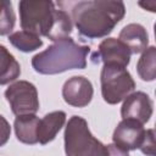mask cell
Returning <instances> with one entry per match:
<instances>
[{"instance_id":"cell-19","label":"cell","mask_w":156,"mask_h":156,"mask_svg":"<svg viewBox=\"0 0 156 156\" xmlns=\"http://www.w3.org/2000/svg\"><path fill=\"white\" fill-rule=\"evenodd\" d=\"M140 150L146 156H155V132L154 129H146L145 139H144V143Z\"/></svg>"},{"instance_id":"cell-12","label":"cell","mask_w":156,"mask_h":156,"mask_svg":"<svg viewBox=\"0 0 156 156\" xmlns=\"http://www.w3.org/2000/svg\"><path fill=\"white\" fill-rule=\"evenodd\" d=\"M130 51V54H140L147 48L149 37L146 29L139 23L127 24L119 33L118 38Z\"/></svg>"},{"instance_id":"cell-14","label":"cell","mask_w":156,"mask_h":156,"mask_svg":"<svg viewBox=\"0 0 156 156\" xmlns=\"http://www.w3.org/2000/svg\"><path fill=\"white\" fill-rule=\"evenodd\" d=\"M20 74V63L4 45H0V85L17 79Z\"/></svg>"},{"instance_id":"cell-4","label":"cell","mask_w":156,"mask_h":156,"mask_svg":"<svg viewBox=\"0 0 156 156\" xmlns=\"http://www.w3.org/2000/svg\"><path fill=\"white\" fill-rule=\"evenodd\" d=\"M22 30L48 37L54 24L56 7L51 1L24 0L18 4Z\"/></svg>"},{"instance_id":"cell-21","label":"cell","mask_w":156,"mask_h":156,"mask_svg":"<svg viewBox=\"0 0 156 156\" xmlns=\"http://www.w3.org/2000/svg\"><path fill=\"white\" fill-rule=\"evenodd\" d=\"M139 5L141 7H144L145 10H149L151 12L156 11V1H146V2H139Z\"/></svg>"},{"instance_id":"cell-3","label":"cell","mask_w":156,"mask_h":156,"mask_svg":"<svg viewBox=\"0 0 156 156\" xmlns=\"http://www.w3.org/2000/svg\"><path fill=\"white\" fill-rule=\"evenodd\" d=\"M66 156H129L113 144L105 145L89 130L83 117L72 116L65 129Z\"/></svg>"},{"instance_id":"cell-7","label":"cell","mask_w":156,"mask_h":156,"mask_svg":"<svg viewBox=\"0 0 156 156\" xmlns=\"http://www.w3.org/2000/svg\"><path fill=\"white\" fill-rule=\"evenodd\" d=\"M143 126L133 119H122L113 132V145L126 152L140 149L146 134V129Z\"/></svg>"},{"instance_id":"cell-22","label":"cell","mask_w":156,"mask_h":156,"mask_svg":"<svg viewBox=\"0 0 156 156\" xmlns=\"http://www.w3.org/2000/svg\"><path fill=\"white\" fill-rule=\"evenodd\" d=\"M4 4H5V0H0V11H1V9H2Z\"/></svg>"},{"instance_id":"cell-18","label":"cell","mask_w":156,"mask_h":156,"mask_svg":"<svg viewBox=\"0 0 156 156\" xmlns=\"http://www.w3.org/2000/svg\"><path fill=\"white\" fill-rule=\"evenodd\" d=\"M15 12L12 9V2L5 0V4L0 11V35L10 34L15 26Z\"/></svg>"},{"instance_id":"cell-15","label":"cell","mask_w":156,"mask_h":156,"mask_svg":"<svg viewBox=\"0 0 156 156\" xmlns=\"http://www.w3.org/2000/svg\"><path fill=\"white\" fill-rule=\"evenodd\" d=\"M9 40L16 49H18L20 51H23V52L34 51L43 45L40 37H38L30 32H27V30H18V32L10 34Z\"/></svg>"},{"instance_id":"cell-17","label":"cell","mask_w":156,"mask_h":156,"mask_svg":"<svg viewBox=\"0 0 156 156\" xmlns=\"http://www.w3.org/2000/svg\"><path fill=\"white\" fill-rule=\"evenodd\" d=\"M156 50L155 46H150L146 48L143 51V55L140 56L138 65H136V71L139 77L143 80L146 82H151L155 79V74H156V68H155V55Z\"/></svg>"},{"instance_id":"cell-11","label":"cell","mask_w":156,"mask_h":156,"mask_svg":"<svg viewBox=\"0 0 156 156\" xmlns=\"http://www.w3.org/2000/svg\"><path fill=\"white\" fill-rule=\"evenodd\" d=\"M66 122V113L63 111H54L45 115L41 119H39L37 136L38 143L45 145L55 139L56 134L60 132L62 126Z\"/></svg>"},{"instance_id":"cell-6","label":"cell","mask_w":156,"mask_h":156,"mask_svg":"<svg viewBox=\"0 0 156 156\" xmlns=\"http://www.w3.org/2000/svg\"><path fill=\"white\" fill-rule=\"evenodd\" d=\"M5 98L16 116L35 115L39 110L37 88L27 80H18L11 84L5 91Z\"/></svg>"},{"instance_id":"cell-20","label":"cell","mask_w":156,"mask_h":156,"mask_svg":"<svg viewBox=\"0 0 156 156\" xmlns=\"http://www.w3.org/2000/svg\"><path fill=\"white\" fill-rule=\"evenodd\" d=\"M10 134H11V127L6 121V118L0 115V146L7 143Z\"/></svg>"},{"instance_id":"cell-8","label":"cell","mask_w":156,"mask_h":156,"mask_svg":"<svg viewBox=\"0 0 156 156\" xmlns=\"http://www.w3.org/2000/svg\"><path fill=\"white\" fill-rule=\"evenodd\" d=\"M152 100L147 94L136 91L126 98L121 108V115L123 119H133L144 124L152 115Z\"/></svg>"},{"instance_id":"cell-13","label":"cell","mask_w":156,"mask_h":156,"mask_svg":"<svg viewBox=\"0 0 156 156\" xmlns=\"http://www.w3.org/2000/svg\"><path fill=\"white\" fill-rule=\"evenodd\" d=\"M38 123H39V118L35 115L17 116L15 119V132L17 139L24 144H29V145L37 144Z\"/></svg>"},{"instance_id":"cell-9","label":"cell","mask_w":156,"mask_h":156,"mask_svg":"<svg viewBox=\"0 0 156 156\" xmlns=\"http://www.w3.org/2000/svg\"><path fill=\"white\" fill-rule=\"evenodd\" d=\"M93 85L91 82L82 76H76L66 80L62 88L63 100L74 107L87 106L93 98Z\"/></svg>"},{"instance_id":"cell-2","label":"cell","mask_w":156,"mask_h":156,"mask_svg":"<svg viewBox=\"0 0 156 156\" xmlns=\"http://www.w3.org/2000/svg\"><path fill=\"white\" fill-rule=\"evenodd\" d=\"M88 45H80L72 38L55 41L46 50L32 58V66L40 74H57L69 69H83L87 66Z\"/></svg>"},{"instance_id":"cell-1","label":"cell","mask_w":156,"mask_h":156,"mask_svg":"<svg viewBox=\"0 0 156 156\" xmlns=\"http://www.w3.org/2000/svg\"><path fill=\"white\" fill-rule=\"evenodd\" d=\"M124 13L122 1H78L72 7V21L80 35L102 38L112 32Z\"/></svg>"},{"instance_id":"cell-10","label":"cell","mask_w":156,"mask_h":156,"mask_svg":"<svg viewBox=\"0 0 156 156\" xmlns=\"http://www.w3.org/2000/svg\"><path fill=\"white\" fill-rule=\"evenodd\" d=\"M130 51L129 49L116 38H107L102 40L99 45V50L95 52L98 56V61H102L105 63H113L122 67H127L130 61Z\"/></svg>"},{"instance_id":"cell-5","label":"cell","mask_w":156,"mask_h":156,"mask_svg":"<svg viewBox=\"0 0 156 156\" xmlns=\"http://www.w3.org/2000/svg\"><path fill=\"white\" fill-rule=\"evenodd\" d=\"M101 94L107 104H118L135 88V83L126 67L105 63L101 69Z\"/></svg>"},{"instance_id":"cell-16","label":"cell","mask_w":156,"mask_h":156,"mask_svg":"<svg viewBox=\"0 0 156 156\" xmlns=\"http://www.w3.org/2000/svg\"><path fill=\"white\" fill-rule=\"evenodd\" d=\"M71 33H72V20L69 15L63 10H56L54 24L46 38H49L52 41H57L60 39L68 38Z\"/></svg>"}]
</instances>
